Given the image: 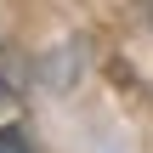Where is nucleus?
<instances>
[{
    "mask_svg": "<svg viewBox=\"0 0 153 153\" xmlns=\"http://www.w3.org/2000/svg\"><path fill=\"white\" fill-rule=\"evenodd\" d=\"M0 153H34V148H28V136L17 125H0Z\"/></svg>",
    "mask_w": 153,
    "mask_h": 153,
    "instance_id": "obj_2",
    "label": "nucleus"
},
{
    "mask_svg": "<svg viewBox=\"0 0 153 153\" xmlns=\"http://www.w3.org/2000/svg\"><path fill=\"white\" fill-rule=\"evenodd\" d=\"M23 97H28V57L11 40H0V114H11Z\"/></svg>",
    "mask_w": 153,
    "mask_h": 153,
    "instance_id": "obj_1",
    "label": "nucleus"
}]
</instances>
